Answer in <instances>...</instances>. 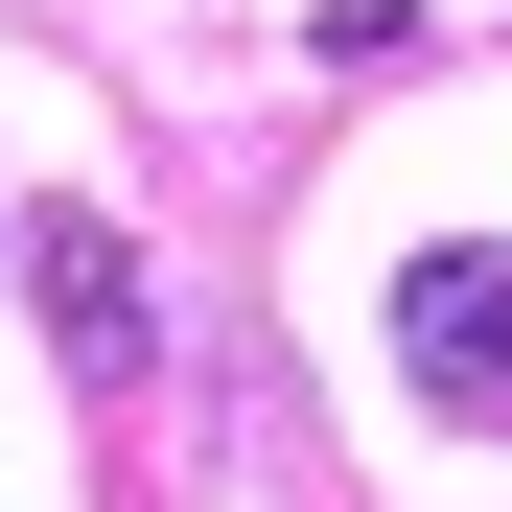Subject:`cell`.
Instances as JSON below:
<instances>
[{
	"label": "cell",
	"mask_w": 512,
	"mask_h": 512,
	"mask_svg": "<svg viewBox=\"0 0 512 512\" xmlns=\"http://www.w3.org/2000/svg\"><path fill=\"white\" fill-rule=\"evenodd\" d=\"M396 373L443 396V419H512V233L396 256Z\"/></svg>",
	"instance_id": "cell-1"
},
{
	"label": "cell",
	"mask_w": 512,
	"mask_h": 512,
	"mask_svg": "<svg viewBox=\"0 0 512 512\" xmlns=\"http://www.w3.org/2000/svg\"><path fill=\"white\" fill-rule=\"evenodd\" d=\"M24 303H47V350L94 373V396L140 373V233L117 210H24Z\"/></svg>",
	"instance_id": "cell-2"
}]
</instances>
